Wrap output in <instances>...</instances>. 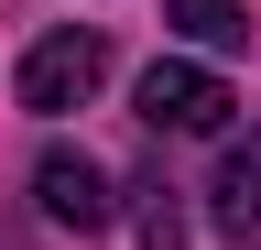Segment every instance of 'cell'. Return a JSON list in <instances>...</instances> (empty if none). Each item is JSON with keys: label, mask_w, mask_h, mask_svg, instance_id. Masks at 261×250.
Instances as JSON below:
<instances>
[{"label": "cell", "mask_w": 261, "mask_h": 250, "mask_svg": "<svg viewBox=\"0 0 261 250\" xmlns=\"http://www.w3.org/2000/svg\"><path fill=\"white\" fill-rule=\"evenodd\" d=\"M163 22H174L185 44H207V54L250 44V11H240V0H163Z\"/></svg>", "instance_id": "obj_5"}, {"label": "cell", "mask_w": 261, "mask_h": 250, "mask_svg": "<svg viewBox=\"0 0 261 250\" xmlns=\"http://www.w3.org/2000/svg\"><path fill=\"white\" fill-rule=\"evenodd\" d=\"M207 207H218V229H228V239H261V131H250V142H228V163H218V185H207Z\"/></svg>", "instance_id": "obj_4"}, {"label": "cell", "mask_w": 261, "mask_h": 250, "mask_svg": "<svg viewBox=\"0 0 261 250\" xmlns=\"http://www.w3.org/2000/svg\"><path fill=\"white\" fill-rule=\"evenodd\" d=\"M98 76H109V44H98V33H44V44L22 54V109L65 120V109L98 98Z\"/></svg>", "instance_id": "obj_1"}, {"label": "cell", "mask_w": 261, "mask_h": 250, "mask_svg": "<svg viewBox=\"0 0 261 250\" xmlns=\"http://www.w3.org/2000/svg\"><path fill=\"white\" fill-rule=\"evenodd\" d=\"M228 109H240V98H228V76H218V66L163 54V66L142 76V120H152V131H228Z\"/></svg>", "instance_id": "obj_2"}, {"label": "cell", "mask_w": 261, "mask_h": 250, "mask_svg": "<svg viewBox=\"0 0 261 250\" xmlns=\"http://www.w3.org/2000/svg\"><path fill=\"white\" fill-rule=\"evenodd\" d=\"M33 196H44V217L55 229H109V174L87 163V152H44V163H33Z\"/></svg>", "instance_id": "obj_3"}, {"label": "cell", "mask_w": 261, "mask_h": 250, "mask_svg": "<svg viewBox=\"0 0 261 250\" xmlns=\"http://www.w3.org/2000/svg\"><path fill=\"white\" fill-rule=\"evenodd\" d=\"M142 250H185V207H174V185H152V207H142Z\"/></svg>", "instance_id": "obj_6"}]
</instances>
